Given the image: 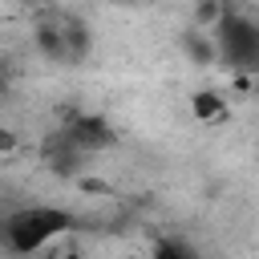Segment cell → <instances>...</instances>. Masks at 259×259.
<instances>
[{"instance_id":"obj_1","label":"cell","mask_w":259,"mask_h":259,"mask_svg":"<svg viewBox=\"0 0 259 259\" xmlns=\"http://www.w3.org/2000/svg\"><path fill=\"white\" fill-rule=\"evenodd\" d=\"M4 247L16 251V255H32V251H45L57 235H65L73 227V214L65 206H45V202H32V206H20L12 210L4 223Z\"/></svg>"},{"instance_id":"obj_5","label":"cell","mask_w":259,"mask_h":259,"mask_svg":"<svg viewBox=\"0 0 259 259\" xmlns=\"http://www.w3.org/2000/svg\"><path fill=\"white\" fill-rule=\"evenodd\" d=\"M194 117L198 121H223L227 117V101L219 97V93H194Z\"/></svg>"},{"instance_id":"obj_6","label":"cell","mask_w":259,"mask_h":259,"mask_svg":"<svg viewBox=\"0 0 259 259\" xmlns=\"http://www.w3.org/2000/svg\"><path fill=\"white\" fill-rule=\"evenodd\" d=\"M12 146H16V138H12L8 130H0V150H12Z\"/></svg>"},{"instance_id":"obj_2","label":"cell","mask_w":259,"mask_h":259,"mask_svg":"<svg viewBox=\"0 0 259 259\" xmlns=\"http://www.w3.org/2000/svg\"><path fill=\"white\" fill-rule=\"evenodd\" d=\"M36 49L49 57V61H57V65H77V61H85V53H89V45H93V36H89V24L77 16V12H69V8H45L40 16H36Z\"/></svg>"},{"instance_id":"obj_3","label":"cell","mask_w":259,"mask_h":259,"mask_svg":"<svg viewBox=\"0 0 259 259\" xmlns=\"http://www.w3.org/2000/svg\"><path fill=\"white\" fill-rule=\"evenodd\" d=\"M214 49L219 57L227 61L231 73H251L259 69V28L243 16V12H227L219 16V28H214Z\"/></svg>"},{"instance_id":"obj_4","label":"cell","mask_w":259,"mask_h":259,"mask_svg":"<svg viewBox=\"0 0 259 259\" xmlns=\"http://www.w3.org/2000/svg\"><path fill=\"white\" fill-rule=\"evenodd\" d=\"M61 134H65L85 158H93L97 150H109V146L117 142V134L109 130V121H105V117H93V113H77V117H69V121L61 125Z\"/></svg>"}]
</instances>
